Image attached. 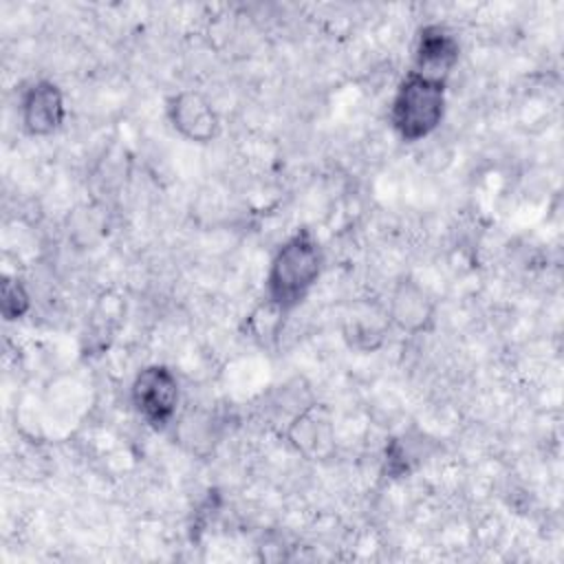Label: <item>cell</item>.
<instances>
[{"instance_id": "6da1fadb", "label": "cell", "mask_w": 564, "mask_h": 564, "mask_svg": "<svg viewBox=\"0 0 564 564\" xmlns=\"http://www.w3.org/2000/svg\"><path fill=\"white\" fill-rule=\"evenodd\" d=\"M324 269V253L308 227L295 229L271 256L264 278V302L282 317L313 291Z\"/></svg>"}, {"instance_id": "7a4b0ae2", "label": "cell", "mask_w": 564, "mask_h": 564, "mask_svg": "<svg viewBox=\"0 0 564 564\" xmlns=\"http://www.w3.org/2000/svg\"><path fill=\"white\" fill-rule=\"evenodd\" d=\"M447 84L408 70L390 101V126L405 143L427 139L441 126L447 108Z\"/></svg>"}, {"instance_id": "3957f363", "label": "cell", "mask_w": 564, "mask_h": 564, "mask_svg": "<svg viewBox=\"0 0 564 564\" xmlns=\"http://www.w3.org/2000/svg\"><path fill=\"white\" fill-rule=\"evenodd\" d=\"M178 379L174 370L163 364L141 368L130 383V403L134 412L156 432L172 425L178 410Z\"/></svg>"}, {"instance_id": "277c9868", "label": "cell", "mask_w": 564, "mask_h": 564, "mask_svg": "<svg viewBox=\"0 0 564 564\" xmlns=\"http://www.w3.org/2000/svg\"><path fill=\"white\" fill-rule=\"evenodd\" d=\"M386 311L390 324L405 335L427 333L436 319V302L432 293L410 275L394 282Z\"/></svg>"}, {"instance_id": "5b68a950", "label": "cell", "mask_w": 564, "mask_h": 564, "mask_svg": "<svg viewBox=\"0 0 564 564\" xmlns=\"http://www.w3.org/2000/svg\"><path fill=\"white\" fill-rule=\"evenodd\" d=\"M66 119L62 88L51 79L31 82L20 95V123L29 137H51Z\"/></svg>"}, {"instance_id": "8992f818", "label": "cell", "mask_w": 564, "mask_h": 564, "mask_svg": "<svg viewBox=\"0 0 564 564\" xmlns=\"http://www.w3.org/2000/svg\"><path fill=\"white\" fill-rule=\"evenodd\" d=\"M170 126L192 143H209L220 132V119L212 101L198 90H178L165 106Z\"/></svg>"}, {"instance_id": "52a82bcc", "label": "cell", "mask_w": 564, "mask_h": 564, "mask_svg": "<svg viewBox=\"0 0 564 564\" xmlns=\"http://www.w3.org/2000/svg\"><path fill=\"white\" fill-rule=\"evenodd\" d=\"M458 40L447 26L425 24L419 29L414 42V73L447 84V77L458 64Z\"/></svg>"}, {"instance_id": "ba28073f", "label": "cell", "mask_w": 564, "mask_h": 564, "mask_svg": "<svg viewBox=\"0 0 564 564\" xmlns=\"http://www.w3.org/2000/svg\"><path fill=\"white\" fill-rule=\"evenodd\" d=\"M286 438L297 454L311 460L328 458L335 452V427L328 410L317 403L300 408L286 425Z\"/></svg>"}, {"instance_id": "9c48e42d", "label": "cell", "mask_w": 564, "mask_h": 564, "mask_svg": "<svg viewBox=\"0 0 564 564\" xmlns=\"http://www.w3.org/2000/svg\"><path fill=\"white\" fill-rule=\"evenodd\" d=\"M390 326L392 324L386 306L370 300H359L344 313L341 333L352 350L375 352L383 346Z\"/></svg>"}, {"instance_id": "30bf717a", "label": "cell", "mask_w": 564, "mask_h": 564, "mask_svg": "<svg viewBox=\"0 0 564 564\" xmlns=\"http://www.w3.org/2000/svg\"><path fill=\"white\" fill-rule=\"evenodd\" d=\"M126 322V297L117 291H104L86 319V330H84V350L99 355L104 352L117 333L121 330Z\"/></svg>"}, {"instance_id": "8fae6325", "label": "cell", "mask_w": 564, "mask_h": 564, "mask_svg": "<svg viewBox=\"0 0 564 564\" xmlns=\"http://www.w3.org/2000/svg\"><path fill=\"white\" fill-rule=\"evenodd\" d=\"M31 308V295L20 278L4 275L0 284V313L7 322L24 317Z\"/></svg>"}]
</instances>
